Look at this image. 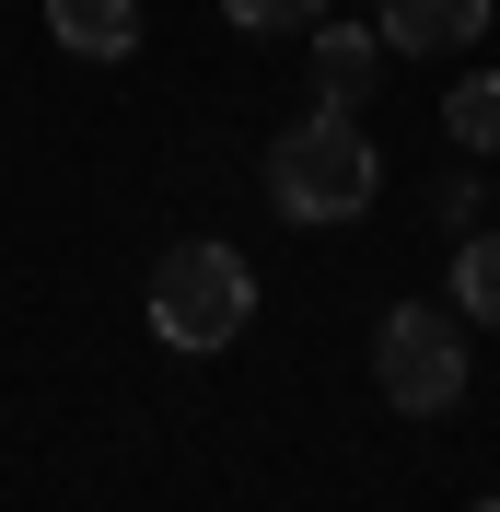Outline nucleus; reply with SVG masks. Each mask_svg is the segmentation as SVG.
<instances>
[{
	"label": "nucleus",
	"instance_id": "1",
	"mask_svg": "<svg viewBox=\"0 0 500 512\" xmlns=\"http://www.w3.org/2000/svg\"><path fill=\"white\" fill-rule=\"evenodd\" d=\"M373 187H384V152L361 140V117H338V105H303V117L268 140V210H280V222H303V233L361 222V210H373Z\"/></svg>",
	"mask_w": 500,
	"mask_h": 512
},
{
	"label": "nucleus",
	"instance_id": "7",
	"mask_svg": "<svg viewBox=\"0 0 500 512\" xmlns=\"http://www.w3.org/2000/svg\"><path fill=\"white\" fill-rule=\"evenodd\" d=\"M442 303H466V326H500V233H454V291Z\"/></svg>",
	"mask_w": 500,
	"mask_h": 512
},
{
	"label": "nucleus",
	"instance_id": "9",
	"mask_svg": "<svg viewBox=\"0 0 500 512\" xmlns=\"http://www.w3.org/2000/svg\"><path fill=\"white\" fill-rule=\"evenodd\" d=\"M221 24H233V35H314L326 0H221Z\"/></svg>",
	"mask_w": 500,
	"mask_h": 512
},
{
	"label": "nucleus",
	"instance_id": "2",
	"mask_svg": "<svg viewBox=\"0 0 500 512\" xmlns=\"http://www.w3.org/2000/svg\"><path fill=\"white\" fill-rule=\"evenodd\" d=\"M140 315H152V338L163 350H187V361H210V350H233L245 338V315H256V268L233 245H163L152 256V280H140Z\"/></svg>",
	"mask_w": 500,
	"mask_h": 512
},
{
	"label": "nucleus",
	"instance_id": "10",
	"mask_svg": "<svg viewBox=\"0 0 500 512\" xmlns=\"http://www.w3.org/2000/svg\"><path fill=\"white\" fill-rule=\"evenodd\" d=\"M477 210H500L477 175H442V187H431V222H442V233H477Z\"/></svg>",
	"mask_w": 500,
	"mask_h": 512
},
{
	"label": "nucleus",
	"instance_id": "8",
	"mask_svg": "<svg viewBox=\"0 0 500 512\" xmlns=\"http://www.w3.org/2000/svg\"><path fill=\"white\" fill-rule=\"evenodd\" d=\"M442 140H454V152H500V70H466V82L442 94Z\"/></svg>",
	"mask_w": 500,
	"mask_h": 512
},
{
	"label": "nucleus",
	"instance_id": "3",
	"mask_svg": "<svg viewBox=\"0 0 500 512\" xmlns=\"http://www.w3.org/2000/svg\"><path fill=\"white\" fill-rule=\"evenodd\" d=\"M373 396L396 419H454L477 396L466 384V315H454V303H384V326H373Z\"/></svg>",
	"mask_w": 500,
	"mask_h": 512
},
{
	"label": "nucleus",
	"instance_id": "11",
	"mask_svg": "<svg viewBox=\"0 0 500 512\" xmlns=\"http://www.w3.org/2000/svg\"><path fill=\"white\" fill-rule=\"evenodd\" d=\"M466 512H500V501H466Z\"/></svg>",
	"mask_w": 500,
	"mask_h": 512
},
{
	"label": "nucleus",
	"instance_id": "4",
	"mask_svg": "<svg viewBox=\"0 0 500 512\" xmlns=\"http://www.w3.org/2000/svg\"><path fill=\"white\" fill-rule=\"evenodd\" d=\"M384 59H454L489 35V0H384Z\"/></svg>",
	"mask_w": 500,
	"mask_h": 512
},
{
	"label": "nucleus",
	"instance_id": "5",
	"mask_svg": "<svg viewBox=\"0 0 500 512\" xmlns=\"http://www.w3.org/2000/svg\"><path fill=\"white\" fill-rule=\"evenodd\" d=\"M314 105H338V117H361V94H373V70H384V35L373 24H314Z\"/></svg>",
	"mask_w": 500,
	"mask_h": 512
},
{
	"label": "nucleus",
	"instance_id": "6",
	"mask_svg": "<svg viewBox=\"0 0 500 512\" xmlns=\"http://www.w3.org/2000/svg\"><path fill=\"white\" fill-rule=\"evenodd\" d=\"M47 35L70 59H128L140 47V0H47Z\"/></svg>",
	"mask_w": 500,
	"mask_h": 512
}]
</instances>
